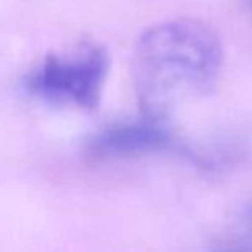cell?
Instances as JSON below:
<instances>
[{
    "instance_id": "1",
    "label": "cell",
    "mask_w": 252,
    "mask_h": 252,
    "mask_svg": "<svg viewBox=\"0 0 252 252\" xmlns=\"http://www.w3.org/2000/svg\"><path fill=\"white\" fill-rule=\"evenodd\" d=\"M223 65L220 34L194 17L165 21L141 34L134 79L143 119L165 124L182 103L208 93Z\"/></svg>"
},
{
    "instance_id": "2",
    "label": "cell",
    "mask_w": 252,
    "mask_h": 252,
    "mask_svg": "<svg viewBox=\"0 0 252 252\" xmlns=\"http://www.w3.org/2000/svg\"><path fill=\"white\" fill-rule=\"evenodd\" d=\"M108 70V50L96 43H83L72 55L45 57L26 79V86L48 101L94 110L100 105Z\"/></svg>"
},
{
    "instance_id": "3",
    "label": "cell",
    "mask_w": 252,
    "mask_h": 252,
    "mask_svg": "<svg viewBox=\"0 0 252 252\" xmlns=\"http://www.w3.org/2000/svg\"><path fill=\"white\" fill-rule=\"evenodd\" d=\"M172 146L173 137L165 124L143 119L101 130L88 143V155L96 159L130 158L165 151Z\"/></svg>"
},
{
    "instance_id": "4",
    "label": "cell",
    "mask_w": 252,
    "mask_h": 252,
    "mask_svg": "<svg viewBox=\"0 0 252 252\" xmlns=\"http://www.w3.org/2000/svg\"><path fill=\"white\" fill-rule=\"evenodd\" d=\"M211 252H244V251L237 249V247H232V246H218V247H215Z\"/></svg>"
},
{
    "instance_id": "5",
    "label": "cell",
    "mask_w": 252,
    "mask_h": 252,
    "mask_svg": "<svg viewBox=\"0 0 252 252\" xmlns=\"http://www.w3.org/2000/svg\"><path fill=\"white\" fill-rule=\"evenodd\" d=\"M247 232H249V237L252 240V209L249 211V215H247Z\"/></svg>"
}]
</instances>
